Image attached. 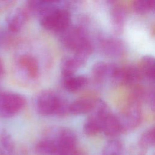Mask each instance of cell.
<instances>
[{
	"mask_svg": "<svg viewBox=\"0 0 155 155\" xmlns=\"http://www.w3.org/2000/svg\"><path fill=\"white\" fill-rule=\"evenodd\" d=\"M118 68L119 67L113 63L98 62L93 66L91 73L96 81L102 82L107 79L113 80Z\"/></svg>",
	"mask_w": 155,
	"mask_h": 155,
	"instance_id": "8",
	"label": "cell"
},
{
	"mask_svg": "<svg viewBox=\"0 0 155 155\" xmlns=\"http://www.w3.org/2000/svg\"><path fill=\"white\" fill-rule=\"evenodd\" d=\"M51 155H83L77 147L67 149H56Z\"/></svg>",
	"mask_w": 155,
	"mask_h": 155,
	"instance_id": "25",
	"label": "cell"
},
{
	"mask_svg": "<svg viewBox=\"0 0 155 155\" xmlns=\"http://www.w3.org/2000/svg\"><path fill=\"white\" fill-rule=\"evenodd\" d=\"M18 64L30 79H35L38 77L39 72V64L34 57L27 54L23 55L19 59Z\"/></svg>",
	"mask_w": 155,
	"mask_h": 155,
	"instance_id": "12",
	"label": "cell"
},
{
	"mask_svg": "<svg viewBox=\"0 0 155 155\" xmlns=\"http://www.w3.org/2000/svg\"><path fill=\"white\" fill-rule=\"evenodd\" d=\"M56 150V145L50 136L39 140L35 147V153L38 155H51Z\"/></svg>",
	"mask_w": 155,
	"mask_h": 155,
	"instance_id": "16",
	"label": "cell"
},
{
	"mask_svg": "<svg viewBox=\"0 0 155 155\" xmlns=\"http://www.w3.org/2000/svg\"><path fill=\"white\" fill-rule=\"evenodd\" d=\"M154 92L152 91L151 93H150L149 97H148V101H149V104H150V106L151 109L153 111H154V108H155V101H154Z\"/></svg>",
	"mask_w": 155,
	"mask_h": 155,
	"instance_id": "27",
	"label": "cell"
},
{
	"mask_svg": "<svg viewBox=\"0 0 155 155\" xmlns=\"http://www.w3.org/2000/svg\"><path fill=\"white\" fill-rule=\"evenodd\" d=\"M41 12L40 24L47 30L59 33L70 25V15L66 10L45 8Z\"/></svg>",
	"mask_w": 155,
	"mask_h": 155,
	"instance_id": "1",
	"label": "cell"
},
{
	"mask_svg": "<svg viewBox=\"0 0 155 155\" xmlns=\"http://www.w3.org/2000/svg\"><path fill=\"white\" fill-rule=\"evenodd\" d=\"M154 127H152L145 131L139 139L138 145L144 149L153 147L154 145Z\"/></svg>",
	"mask_w": 155,
	"mask_h": 155,
	"instance_id": "23",
	"label": "cell"
},
{
	"mask_svg": "<svg viewBox=\"0 0 155 155\" xmlns=\"http://www.w3.org/2000/svg\"><path fill=\"white\" fill-rule=\"evenodd\" d=\"M54 141L56 149H67L77 147V137L71 130L61 128L49 136Z\"/></svg>",
	"mask_w": 155,
	"mask_h": 155,
	"instance_id": "6",
	"label": "cell"
},
{
	"mask_svg": "<svg viewBox=\"0 0 155 155\" xmlns=\"http://www.w3.org/2000/svg\"><path fill=\"white\" fill-rule=\"evenodd\" d=\"M0 155H2V154H0Z\"/></svg>",
	"mask_w": 155,
	"mask_h": 155,
	"instance_id": "31",
	"label": "cell"
},
{
	"mask_svg": "<svg viewBox=\"0 0 155 155\" xmlns=\"http://www.w3.org/2000/svg\"><path fill=\"white\" fill-rule=\"evenodd\" d=\"M142 74L140 68L134 65L119 67L113 82L119 85H133L139 82Z\"/></svg>",
	"mask_w": 155,
	"mask_h": 155,
	"instance_id": "7",
	"label": "cell"
},
{
	"mask_svg": "<svg viewBox=\"0 0 155 155\" xmlns=\"http://www.w3.org/2000/svg\"><path fill=\"white\" fill-rule=\"evenodd\" d=\"M84 64L74 55L64 58L61 62V71L63 78L74 74Z\"/></svg>",
	"mask_w": 155,
	"mask_h": 155,
	"instance_id": "14",
	"label": "cell"
},
{
	"mask_svg": "<svg viewBox=\"0 0 155 155\" xmlns=\"http://www.w3.org/2000/svg\"><path fill=\"white\" fill-rule=\"evenodd\" d=\"M155 0H134L133 7L136 13L145 14L153 10Z\"/></svg>",
	"mask_w": 155,
	"mask_h": 155,
	"instance_id": "22",
	"label": "cell"
},
{
	"mask_svg": "<svg viewBox=\"0 0 155 155\" xmlns=\"http://www.w3.org/2000/svg\"><path fill=\"white\" fill-rule=\"evenodd\" d=\"M5 75V68L3 60L0 58V80L4 78Z\"/></svg>",
	"mask_w": 155,
	"mask_h": 155,
	"instance_id": "28",
	"label": "cell"
},
{
	"mask_svg": "<svg viewBox=\"0 0 155 155\" xmlns=\"http://www.w3.org/2000/svg\"><path fill=\"white\" fill-rule=\"evenodd\" d=\"M87 78L82 75H71L63 78V85L66 90L74 92L84 88L87 84Z\"/></svg>",
	"mask_w": 155,
	"mask_h": 155,
	"instance_id": "15",
	"label": "cell"
},
{
	"mask_svg": "<svg viewBox=\"0 0 155 155\" xmlns=\"http://www.w3.org/2000/svg\"><path fill=\"white\" fill-rule=\"evenodd\" d=\"M59 96L51 91H43L36 100V110L37 112L44 116L54 114Z\"/></svg>",
	"mask_w": 155,
	"mask_h": 155,
	"instance_id": "5",
	"label": "cell"
},
{
	"mask_svg": "<svg viewBox=\"0 0 155 155\" xmlns=\"http://www.w3.org/2000/svg\"><path fill=\"white\" fill-rule=\"evenodd\" d=\"M126 14L124 10L120 7L113 8L111 12V21L113 30L116 33H120L125 21Z\"/></svg>",
	"mask_w": 155,
	"mask_h": 155,
	"instance_id": "18",
	"label": "cell"
},
{
	"mask_svg": "<svg viewBox=\"0 0 155 155\" xmlns=\"http://www.w3.org/2000/svg\"><path fill=\"white\" fill-rule=\"evenodd\" d=\"M140 70L142 76L151 81L154 80V57L147 55L142 58Z\"/></svg>",
	"mask_w": 155,
	"mask_h": 155,
	"instance_id": "20",
	"label": "cell"
},
{
	"mask_svg": "<svg viewBox=\"0 0 155 155\" xmlns=\"http://www.w3.org/2000/svg\"><path fill=\"white\" fill-rule=\"evenodd\" d=\"M41 1L45 5H47L48 4H51L53 3L57 2L59 1L60 0H41Z\"/></svg>",
	"mask_w": 155,
	"mask_h": 155,
	"instance_id": "29",
	"label": "cell"
},
{
	"mask_svg": "<svg viewBox=\"0 0 155 155\" xmlns=\"http://www.w3.org/2000/svg\"><path fill=\"white\" fill-rule=\"evenodd\" d=\"M59 33L61 44L73 52L89 41L84 30L78 26L69 25Z\"/></svg>",
	"mask_w": 155,
	"mask_h": 155,
	"instance_id": "4",
	"label": "cell"
},
{
	"mask_svg": "<svg viewBox=\"0 0 155 155\" xmlns=\"http://www.w3.org/2000/svg\"><path fill=\"white\" fill-rule=\"evenodd\" d=\"M15 0H0V12L9 7Z\"/></svg>",
	"mask_w": 155,
	"mask_h": 155,
	"instance_id": "26",
	"label": "cell"
},
{
	"mask_svg": "<svg viewBox=\"0 0 155 155\" xmlns=\"http://www.w3.org/2000/svg\"><path fill=\"white\" fill-rule=\"evenodd\" d=\"M27 20V13L25 10L18 8L12 11L7 18V27L13 33L19 32Z\"/></svg>",
	"mask_w": 155,
	"mask_h": 155,
	"instance_id": "10",
	"label": "cell"
},
{
	"mask_svg": "<svg viewBox=\"0 0 155 155\" xmlns=\"http://www.w3.org/2000/svg\"><path fill=\"white\" fill-rule=\"evenodd\" d=\"M69 105L70 104L62 97L59 96L57 108L55 112L57 116H64L69 113Z\"/></svg>",
	"mask_w": 155,
	"mask_h": 155,
	"instance_id": "24",
	"label": "cell"
},
{
	"mask_svg": "<svg viewBox=\"0 0 155 155\" xmlns=\"http://www.w3.org/2000/svg\"><path fill=\"white\" fill-rule=\"evenodd\" d=\"M101 132L105 136L111 137H116L121 133L124 132L122 124L118 116L110 112L107 113L102 122Z\"/></svg>",
	"mask_w": 155,
	"mask_h": 155,
	"instance_id": "9",
	"label": "cell"
},
{
	"mask_svg": "<svg viewBox=\"0 0 155 155\" xmlns=\"http://www.w3.org/2000/svg\"><path fill=\"white\" fill-rule=\"evenodd\" d=\"M102 119L89 115L86 119L83 130L86 135L95 136L101 132L102 129Z\"/></svg>",
	"mask_w": 155,
	"mask_h": 155,
	"instance_id": "17",
	"label": "cell"
},
{
	"mask_svg": "<svg viewBox=\"0 0 155 155\" xmlns=\"http://www.w3.org/2000/svg\"><path fill=\"white\" fill-rule=\"evenodd\" d=\"M94 100L88 97L78 99L70 104L69 113L73 115L88 114L92 110Z\"/></svg>",
	"mask_w": 155,
	"mask_h": 155,
	"instance_id": "13",
	"label": "cell"
},
{
	"mask_svg": "<svg viewBox=\"0 0 155 155\" xmlns=\"http://www.w3.org/2000/svg\"><path fill=\"white\" fill-rule=\"evenodd\" d=\"M100 45L102 51L110 56H119L124 52V44L116 38H104L100 42Z\"/></svg>",
	"mask_w": 155,
	"mask_h": 155,
	"instance_id": "11",
	"label": "cell"
},
{
	"mask_svg": "<svg viewBox=\"0 0 155 155\" xmlns=\"http://www.w3.org/2000/svg\"><path fill=\"white\" fill-rule=\"evenodd\" d=\"M124 145L120 140L112 139L108 140L102 150V155H123Z\"/></svg>",
	"mask_w": 155,
	"mask_h": 155,
	"instance_id": "21",
	"label": "cell"
},
{
	"mask_svg": "<svg viewBox=\"0 0 155 155\" xmlns=\"http://www.w3.org/2000/svg\"><path fill=\"white\" fill-rule=\"evenodd\" d=\"M108 3H113L116 0H105Z\"/></svg>",
	"mask_w": 155,
	"mask_h": 155,
	"instance_id": "30",
	"label": "cell"
},
{
	"mask_svg": "<svg viewBox=\"0 0 155 155\" xmlns=\"http://www.w3.org/2000/svg\"><path fill=\"white\" fill-rule=\"evenodd\" d=\"M124 131L137 128L141 123L142 113L140 102L132 98L119 116Z\"/></svg>",
	"mask_w": 155,
	"mask_h": 155,
	"instance_id": "3",
	"label": "cell"
},
{
	"mask_svg": "<svg viewBox=\"0 0 155 155\" xmlns=\"http://www.w3.org/2000/svg\"><path fill=\"white\" fill-rule=\"evenodd\" d=\"M26 105V99L21 94L0 92V117L10 118L20 113Z\"/></svg>",
	"mask_w": 155,
	"mask_h": 155,
	"instance_id": "2",
	"label": "cell"
},
{
	"mask_svg": "<svg viewBox=\"0 0 155 155\" xmlns=\"http://www.w3.org/2000/svg\"><path fill=\"white\" fill-rule=\"evenodd\" d=\"M15 143L10 134L3 130L0 134V154L14 155Z\"/></svg>",
	"mask_w": 155,
	"mask_h": 155,
	"instance_id": "19",
	"label": "cell"
}]
</instances>
